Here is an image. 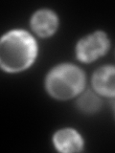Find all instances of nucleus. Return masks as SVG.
<instances>
[{
  "instance_id": "nucleus-2",
  "label": "nucleus",
  "mask_w": 115,
  "mask_h": 153,
  "mask_svg": "<svg viewBox=\"0 0 115 153\" xmlns=\"http://www.w3.org/2000/svg\"><path fill=\"white\" fill-rule=\"evenodd\" d=\"M85 74L79 66L60 63L48 72L45 89L52 98L67 100L79 96L85 87Z\"/></svg>"
},
{
  "instance_id": "nucleus-6",
  "label": "nucleus",
  "mask_w": 115,
  "mask_h": 153,
  "mask_svg": "<svg viewBox=\"0 0 115 153\" xmlns=\"http://www.w3.org/2000/svg\"><path fill=\"white\" fill-rule=\"evenodd\" d=\"M53 145L60 152H80L84 148V139L74 128L65 127L57 130L53 135Z\"/></svg>"
},
{
  "instance_id": "nucleus-1",
  "label": "nucleus",
  "mask_w": 115,
  "mask_h": 153,
  "mask_svg": "<svg viewBox=\"0 0 115 153\" xmlns=\"http://www.w3.org/2000/svg\"><path fill=\"white\" fill-rule=\"evenodd\" d=\"M37 56V43L30 33L21 29L7 32L0 41V66L7 73L28 69Z\"/></svg>"
},
{
  "instance_id": "nucleus-8",
  "label": "nucleus",
  "mask_w": 115,
  "mask_h": 153,
  "mask_svg": "<svg viewBox=\"0 0 115 153\" xmlns=\"http://www.w3.org/2000/svg\"><path fill=\"white\" fill-rule=\"evenodd\" d=\"M112 107L114 108V114H115V98L112 99Z\"/></svg>"
},
{
  "instance_id": "nucleus-3",
  "label": "nucleus",
  "mask_w": 115,
  "mask_h": 153,
  "mask_svg": "<svg viewBox=\"0 0 115 153\" xmlns=\"http://www.w3.org/2000/svg\"><path fill=\"white\" fill-rule=\"evenodd\" d=\"M110 41L104 31H95L80 38L75 47L76 57L83 63H90L105 56L109 50Z\"/></svg>"
},
{
  "instance_id": "nucleus-5",
  "label": "nucleus",
  "mask_w": 115,
  "mask_h": 153,
  "mask_svg": "<svg viewBox=\"0 0 115 153\" xmlns=\"http://www.w3.org/2000/svg\"><path fill=\"white\" fill-rule=\"evenodd\" d=\"M92 88L103 97L115 98V65H103L97 68L91 78Z\"/></svg>"
},
{
  "instance_id": "nucleus-7",
  "label": "nucleus",
  "mask_w": 115,
  "mask_h": 153,
  "mask_svg": "<svg viewBox=\"0 0 115 153\" xmlns=\"http://www.w3.org/2000/svg\"><path fill=\"white\" fill-rule=\"evenodd\" d=\"M103 105V100L100 95L94 90H84L76 100V106L81 113L94 114L98 112Z\"/></svg>"
},
{
  "instance_id": "nucleus-4",
  "label": "nucleus",
  "mask_w": 115,
  "mask_h": 153,
  "mask_svg": "<svg viewBox=\"0 0 115 153\" xmlns=\"http://www.w3.org/2000/svg\"><path fill=\"white\" fill-rule=\"evenodd\" d=\"M30 26L33 32L40 37H50L58 30L59 17L52 10L40 9L31 16Z\"/></svg>"
}]
</instances>
